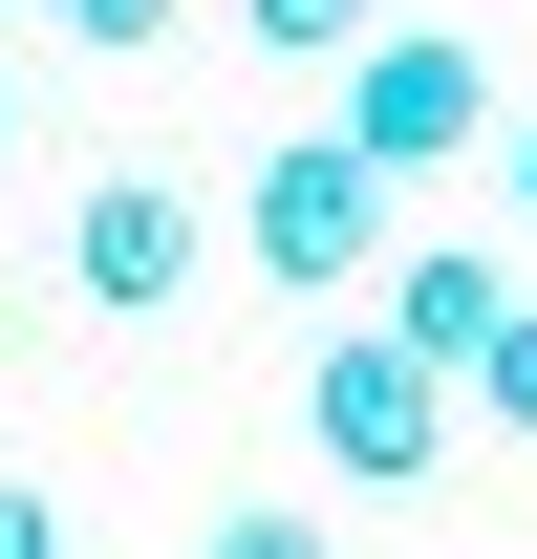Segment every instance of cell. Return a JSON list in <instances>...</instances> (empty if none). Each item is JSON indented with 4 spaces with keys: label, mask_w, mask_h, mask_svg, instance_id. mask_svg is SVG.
Here are the masks:
<instances>
[{
    "label": "cell",
    "mask_w": 537,
    "mask_h": 559,
    "mask_svg": "<svg viewBox=\"0 0 537 559\" xmlns=\"http://www.w3.org/2000/svg\"><path fill=\"white\" fill-rule=\"evenodd\" d=\"M194 280H215V215L172 194V173H86L65 194V301L86 323H172Z\"/></svg>",
    "instance_id": "277c9868"
},
{
    "label": "cell",
    "mask_w": 537,
    "mask_h": 559,
    "mask_svg": "<svg viewBox=\"0 0 537 559\" xmlns=\"http://www.w3.org/2000/svg\"><path fill=\"white\" fill-rule=\"evenodd\" d=\"M473 409H494V430H537V301L494 323V345H473Z\"/></svg>",
    "instance_id": "ba28073f"
},
{
    "label": "cell",
    "mask_w": 537,
    "mask_h": 559,
    "mask_svg": "<svg viewBox=\"0 0 537 559\" xmlns=\"http://www.w3.org/2000/svg\"><path fill=\"white\" fill-rule=\"evenodd\" d=\"M494 323H516V280H494V259H387V345L452 366V409H473V345H494Z\"/></svg>",
    "instance_id": "5b68a950"
},
{
    "label": "cell",
    "mask_w": 537,
    "mask_h": 559,
    "mask_svg": "<svg viewBox=\"0 0 537 559\" xmlns=\"http://www.w3.org/2000/svg\"><path fill=\"white\" fill-rule=\"evenodd\" d=\"M344 151H366V173H452L473 130H494V66H473V22H387V44H366V66H344V108H323Z\"/></svg>",
    "instance_id": "3957f363"
},
{
    "label": "cell",
    "mask_w": 537,
    "mask_h": 559,
    "mask_svg": "<svg viewBox=\"0 0 537 559\" xmlns=\"http://www.w3.org/2000/svg\"><path fill=\"white\" fill-rule=\"evenodd\" d=\"M0 559H65V495L44 474H0Z\"/></svg>",
    "instance_id": "30bf717a"
},
{
    "label": "cell",
    "mask_w": 537,
    "mask_h": 559,
    "mask_svg": "<svg viewBox=\"0 0 537 559\" xmlns=\"http://www.w3.org/2000/svg\"><path fill=\"white\" fill-rule=\"evenodd\" d=\"M237 259H259L279 301H344V280L387 259V173H366L344 130H279V151H259V194H237Z\"/></svg>",
    "instance_id": "6da1fadb"
},
{
    "label": "cell",
    "mask_w": 537,
    "mask_h": 559,
    "mask_svg": "<svg viewBox=\"0 0 537 559\" xmlns=\"http://www.w3.org/2000/svg\"><path fill=\"white\" fill-rule=\"evenodd\" d=\"M516 215H537V108H516Z\"/></svg>",
    "instance_id": "8fae6325"
},
{
    "label": "cell",
    "mask_w": 537,
    "mask_h": 559,
    "mask_svg": "<svg viewBox=\"0 0 537 559\" xmlns=\"http://www.w3.org/2000/svg\"><path fill=\"white\" fill-rule=\"evenodd\" d=\"M44 22H65V44H130V66H151V44H172L194 0H44Z\"/></svg>",
    "instance_id": "9c48e42d"
},
{
    "label": "cell",
    "mask_w": 537,
    "mask_h": 559,
    "mask_svg": "<svg viewBox=\"0 0 537 559\" xmlns=\"http://www.w3.org/2000/svg\"><path fill=\"white\" fill-rule=\"evenodd\" d=\"M301 430H323L344 495H408L430 452H452V366H408L387 323H344V345H301Z\"/></svg>",
    "instance_id": "7a4b0ae2"
},
{
    "label": "cell",
    "mask_w": 537,
    "mask_h": 559,
    "mask_svg": "<svg viewBox=\"0 0 537 559\" xmlns=\"http://www.w3.org/2000/svg\"><path fill=\"white\" fill-rule=\"evenodd\" d=\"M194 559H344V538H323V516H301V495H237V516H215Z\"/></svg>",
    "instance_id": "52a82bcc"
},
{
    "label": "cell",
    "mask_w": 537,
    "mask_h": 559,
    "mask_svg": "<svg viewBox=\"0 0 537 559\" xmlns=\"http://www.w3.org/2000/svg\"><path fill=\"white\" fill-rule=\"evenodd\" d=\"M0 130H22V86H0Z\"/></svg>",
    "instance_id": "7c38bea8"
},
{
    "label": "cell",
    "mask_w": 537,
    "mask_h": 559,
    "mask_svg": "<svg viewBox=\"0 0 537 559\" xmlns=\"http://www.w3.org/2000/svg\"><path fill=\"white\" fill-rule=\"evenodd\" d=\"M237 22H259L279 66H366V44H387V0H237Z\"/></svg>",
    "instance_id": "8992f818"
}]
</instances>
